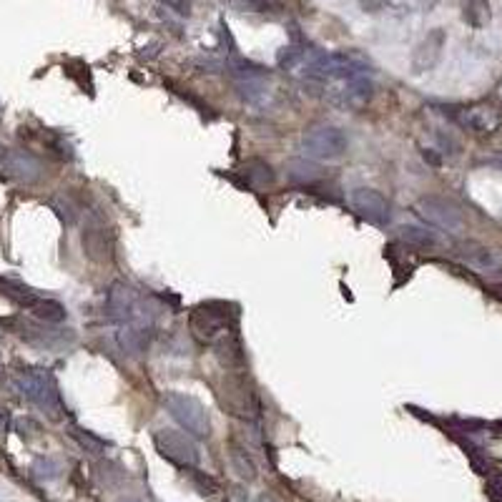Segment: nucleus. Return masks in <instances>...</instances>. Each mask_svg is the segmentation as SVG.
<instances>
[{
  "label": "nucleus",
  "mask_w": 502,
  "mask_h": 502,
  "mask_svg": "<svg viewBox=\"0 0 502 502\" xmlns=\"http://www.w3.org/2000/svg\"><path fill=\"white\" fill-rule=\"evenodd\" d=\"M306 76L314 81H332V78H349L367 76L369 71V60L365 55L354 53V50H339V53H314L306 60Z\"/></svg>",
  "instance_id": "nucleus-1"
},
{
  "label": "nucleus",
  "mask_w": 502,
  "mask_h": 502,
  "mask_svg": "<svg viewBox=\"0 0 502 502\" xmlns=\"http://www.w3.org/2000/svg\"><path fill=\"white\" fill-rule=\"evenodd\" d=\"M301 149L309 158L317 161H337L347 154L349 138L337 126H314L301 138Z\"/></svg>",
  "instance_id": "nucleus-2"
},
{
  "label": "nucleus",
  "mask_w": 502,
  "mask_h": 502,
  "mask_svg": "<svg viewBox=\"0 0 502 502\" xmlns=\"http://www.w3.org/2000/svg\"><path fill=\"white\" fill-rule=\"evenodd\" d=\"M163 407H166L168 414H171L189 435L194 437L209 435V417H206V409H203V405L198 400L184 395V392H166V395H163Z\"/></svg>",
  "instance_id": "nucleus-3"
},
{
  "label": "nucleus",
  "mask_w": 502,
  "mask_h": 502,
  "mask_svg": "<svg viewBox=\"0 0 502 502\" xmlns=\"http://www.w3.org/2000/svg\"><path fill=\"white\" fill-rule=\"evenodd\" d=\"M222 397H224V407H226L231 414H236V417L257 419L259 414H262V402H259L257 392H254V389L246 384L244 376H239L236 372L224 379Z\"/></svg>",
  "instance_id": "nucleus-4"
},
{
  "label": "nucleus",
  "mask_w": 502,
  "mask_h": 502,
  "mask_svg": "<svg viewBox=\"0 0 502 502\" xmlns=\"http://www.w3.org/2000/svg\"><path fill=\"white\" fill-rule=\"evenodd\" d=\"M414 211H417L427 224L432 226H440L445 231H462L465 229V216H462L460 206L452 203L449 198L442 196H422L414 203Z\"/></svg>",
  "instance_id": "nucleus-5"
},
{
  "label": "nucleus",
  "mask_w": 502,
  "mask_h": 502,
  "mask_svg": "<svg viewBox=\"0 0 502 502\" xmlns=\"http://www.w3.org/2000/svg\"><path fill=\"white\" fill-rule=\"evenodd\" d=\"M106 311L108 317L118 324H146V311H141V301H138V294L133 292V287H128L126 281H116L108 289V299H106Z\"/></svg>",
  "instance_id": "nucleus-6"
},
{
  "label": "nucleus",
  "mask_w": 502,
  "mask_h": 502,
  "mask_svg": "<svg viewBox=\"0 0 502 502\" xmlns=\"http://www.w3.org/2000/svg\"><path fill=\"white\" fill-rule=\"evenodd\" d=\"M229 311L226 304H201L191 311V332L201 341H216L229 334Z\"/></svg>",
  "instance_id": "nucleus-7"
},
{
  "label": "nucleus",
  "mask_w": 502,
  "mask_h": 502,
  "mask_svg": "<svg viewBox=\"0 0 502 502\" xmlns=\"http://www.w3.org/2000/svg\"><path fill=\"white\" fill-rule=\"evenodd\" d=\"M452 118L470 133H477V136H492L502 126V111L495 103H475V106H465L457 108L452 114Z\"/></svg>",
  "instance_id": "nucleus-8"
},
{
  "label": "nucleus",
  "mask_w": 502,
  "mask_h": 502,
  "mask_svg": "<svg viewBox=\"0 0 502 502\" xmlns=\"http://www.w3.org/2000/svg\"><path fill=\"white\" fill-rule=\"evenodd\" d=\"M156 449L161 452V457L176 462V465L191 467L198 462V447L191 437L176 430H158L154 435Z\"/></svg>",
  "instance_id": "nucleus-9"
},
{
  "label": "nucleus",
  "mask_w": 502,
  "mask_h": 502,
  "mask_svg": "<svg viewBox=\"0 0 502 502\" xmlns=\"http://www.w3.org/2000/svg\"><path fill=\"white\" fill-rule=\"evenodd\" d=\"M23 392L25 397L36 402L38 407H43L46 412H50L53 417H58L60 412V397H58V389H55L53 376L48 374L46 369H36V372H28L23 374Z\"/></svg>",
  "instance_id": "nucleus-10"
},
{
  "label": "nucleus",
  "mask_w": 502,
  "mask_h": 502,
  "mask_svg": "<svg viewBox=\"0 0 502 502\" xmlns=\"http://www.w3.org/2000/svg\"><path fill=\"white\" fill-rule=\"evenodd\" d=\"M372 96H374V86L367 76L349 78L339 88H329V103L344 111H359V108L369 106Z\"/></svg>",
  "instance_id": "nucleus-11"
},
{
  "label": "nucleus",
  "mask_w": 502,
  "mask_h": 502,
  "mask_svg": "<svg viewBox=\"0 0 502 502\" xmlns=\"http://www.w3.org/2000/svg\"><path fill=\"white\" fill-rule=\"evenodd\" d=\"M349 203H352V209L357 211L365 222L374 224V226H387L389 224V201L382 196L379 191L374 189H367V186H359L349 194Z\"/></svg>",
  "instance_id": "nucleus-12"
},
{
  "label": "nucleus",
  "mask_w": 502,
  "mask_h": 502,
  "mask_svg": "<svg viewBox=\"0 0 502 502\" xmlns=\"http://www.w3.org/2000/svg\"><path fill=\"white\" fill-rule=\"evenodd\" d=\"M445 38L447 36H445V30H440V28L427 33V38L419 43L412 53V71L414 73H427L437 66V60H440L442 48H445Z\"/></svg>",
  "instance_id": "nucleus-13"
},
{
  "label": "nucleus",
  "mask_w": 502,
  "mask_h": 502,
  "mask_svg": "<svg viewBox=\"0 0 502 502\" xmlns=\"http://www.w3.org/2000/svg\"><path fill=\"white\" fill-rule=\"evenodd\" d=\"M457 257L465 259L473 269L477 271H500L502 269V251L487 249L482 244H475V241H467V244L457 246Z\"/></svg>",
  "instance_id": "nucleus-14"
},
{
  "label": "nucleus",
  "mask_w": 502,
  "mask_h": 502,
  "mask_svg": "<svg viewBox=\"0 0 502 502\" xmlns=\"http://www.w3.org/2000/svg\"><path fill=\"white\" fill-rule=\"evenodd\" d=\"M149 334L151 332L146 324L128 322V324H121L116 339H118L121 349H123L128 357H141V354L146 352V347H149Z\"/></svg>",
  "instance_id": "nucleus-15"
},
{
  "label": "nucleus",
  "mask_w": 502,
  "mask_h": 502,
  "mask_svg": "<svg viewBox=\"0 0 502 502\" xmlns=\"http://www.w3.org/2000/svg\"><path fill=\"white\" fill-rule=\"evenodd\" d=\"M216 357H219L222 367H226L229 372H241L246 365L241 341L239 337H233V334H224L222 339H216Z\"/></svg>",
  "instance_id": "nucleus-16"
},
{
  "label": "nucleus",
  "mask_w": 502,
  "mask_h": 502,
  "mask_svg": "<svg viewBox=\"0 0 502 502\" xmlns=\"http://www.w3.org/2000/svg\"><path fill=\"white\" fill-rule=\"evenodd\" d=\"M284 171H287V179L292 181V184H299V186H311L324 179L322 166L309 161V158H289V161L284 163Z\"/></svg>",
  "instance_id": "nucleus-17"
},
{
  "label": "nucleus",
  "mask_w": 502,
  "mask_h": 502,
  "mask_svg": "<svg viewBox=\"0 0 502 502\" xmlns=\"http://www.w3.org/2000/svg\"><path fill=\"white\" fill-rule=\"evenodd\" d=\"M241 176H244L251 189L274 186V168L266 161H262V158H249V161L241 163Z\"/></svg>",
  "instance_id": "nucleus-18"
},
{
  "label": "nucleus",
  "mask_w": 502,
  "mask_h": 502,
  "mask_svg": "<svg viewBox=\"0 0 502 502\" xmlns=\"http://www.w3.org/2000/svg\"><path fill=\"white\" fill-rule=\"evenodd\" d=\"M6 168L8 171H13L15 176H20V179H25V181H33V179L41 176V163H38L36 158L28 156V154H8Z\"/></svg>",
  "instance_id": "nucleus-19"
},
{
  "label": "nucleus",
  "mask_w": 502,
  "mask_h": 502,
  "mask_svg": "<svg viewBox=\"0 0 502 502\" xmlns=\"http://www.w3.org/2000/svg\"><path fill=\"white\" fill-rule=\"evenodd\" d=\"M400 236L409 246H417V249H437V246H440L437 233L430 231V229H425V226H402Z\"/></svg>",
  "instance_id": "nucleus-20"
},
{
  "label": "nucleus",
  "mask_w": 502,
  "mask_h": 502,
  "mask_svg": "<svg viewBox=\"0 0 502 502\" xmlns=\"http://www.w3.org/2000/svg\"><path fill=\"white\" fill-rule=\"evenodd\" d=\"M0 294L3 297H8L11 301H15V304L20 306H33L41 297H38L36 292H30L28 287H23V284H15V281H8V279H0Z\"/></svg>",
  "instance_id": "nucleus-21"
},
{
  "label": "nucleus",
  "mask_w": 502,
  "mask_h": 502,
  "mask_svg": "<svg viewBox=\"0 0 502 502\" xmlns=\"http://www.w3.org/2000/svg\"><path fill=\"white\" fill-rule=\"evenodd\" d=\"M30 311H33V317L43 319V322H48V324H58L66 319V306L55 299H43V297L30 306Z\"/></svg>",
  "instance_id": "nucleus-22"
},
{
  "label": "nucleus",
  "mask_w": 502,
  "mask_h": 502,
  "mask_svg": "<svg viewBox=\"0 0 502 502\" xmlns=\"http://www.w3.org/2000/svg\"><path fill=\"white\" fill-rule=\"evenodd\" d=\"M83 246L86 251H88L90 259H96V262H103V259L111 257V246L106 244V231H101V229H88V231H83Z\"/></svg>",
  "instance_id": "nucleus-23"
},
{
  "label": "nucleus",
  "mask_w": 502,
  "mask_h": 502,
  "mask_svg": "<svg viewBox=\"0 0 502 502\" xmlns=\"http://www.w3.org/2000/svg\"><path fill=\"white\" fill-rule=\"evenodd\" d=\"M462 18L473 28H484V25L490 23V6H487V0H467L465 6H462Z\"/></svg>",
  "instance_id": "nucleus-24"
},
{
  "label": "nucleus",
  "mask_w": 502,
  "mask_h": 502,
  "mask_svg": "<svg viewBox=\"0 0 502 502\" xmlns=\"http://www.w3.org/2000/svg\"><path fill=\"white\" fill-rule=\"evenodd\" d=\"M229 457H231L233 473L239 475V477H244V480H254V477H257V467H254L251 457L241 447L231 445V447H229Z\"/></svg>",
  "instance_id": "nucleus-25"
},
{
  "label": "nucleus",
  "mask_w": 502,
  "mask_h": 502,
  "mask_svg": "<svg viewBox=\"0 0 502 502\" xmlns=\"http://www.w3.org/2000/svg\"><path fill=\"white\" fill-rule=\"evenodd\" d=\"M73 437H76L78 442L83 445L88 452L101 454L103 449H106V442H103V440H98L96 435H90V432H86V430H78V427H73Z\"/></svg>",
  "instance_id": "nucleus-26"
},
{
  "label": "nucleus",
  "mask_w": 502,
  "mask_h": 502,
  "mask_svg": "<svg viewBox=\"0 0 502 502\" xmlns=\"http://www.w3.org/2000/svg\"><path fill=\"white\" fill-rule=\"evenodd\" d=\"M191 480H194V484H196L198 490L206 492V495H214V492H219V484H216V480H211L209 475L196 473V470H194V473H191Z\"/></svg>",
  "instance_id": "nucleus-27"
},
{
  "label": "nucleus",
  "mask_w": 502,
  "mask_h": 502,
  "mask_svg": "<svg viewBox=\"0 0 502 502\" xmlns=\"http://www.w3.org/2000/svg\"><path fill=\"white\" fill-rule=\"evenodd\" d=\"M233 6L241 11H266L276 6V0H233Z\"/></svg>",
  "instance_id": "nucleus-28"
},
{
  "label": "nucleus",
  "mask_w": 502,
  "mask_h": 502,
  "mask_svg": "<svg viewBox=\"0 0 502 502\" xmlns=\"http://www.w3.org/2000/svg\"><path fill=\"white\" fill-rule=\"evenodd\" d=\"M387 6H389V0H362V8L369 13L382 11V8H387Z\"/></svg>",
  "instance_id": "nucleus-29"
},
{
  "label": "nucleus",
  "mask_w": 502,
  "mask_h": 502,
  "mask_svg": "<svg viewBox=\"0 0 502 502\" xmlns=\"http://www.w3.org/2000/svg\"><path fill=\"white\" fill-rule=\"evenodd\" d=\"M166 3L179 13H189V0H166Z\"/></svg>",
  "instance_id": "nucleus-30"
},
{
  "label": "nucleus",
  "mask_w": 502,
  "mask_h": 502,
  "mask_svg": "<svg viewBox=\"0 0 502 502\" xmlns=\"http://www.w3.org/2000/svg\"><path fill=\"white\" fill-rule=\"evenodd\" d=\"M422 156H425L430 163H435V166H440V163H442V158L435 154V149H425V151H422Z\"/></svg>",
  "instance_id": "nucleus-31"
},
{
  "label": "nucleus",
  "mask_w": 502,
  "mask_h": 502,
  "mask_svg": "<svg viewBox=\"0 0 502 502\" xmlns=\"http://www.w3.org/2000/svg\"><path fill=\"white\" fill-rule=\"evenodd\" d=\"M8 154H11V151H8V149H6V146H3V144H0V161H3V163H6V158H8Z\"/></svg>",
  "instance_id": "nucleus-32"
},
{
  "label": "nucleus",
  "mask_w": 502,
  "mask_h": 502,
  "mask_svg": "<svg viewBox=\"0 0 502 502\" xmlns=\"http://www.w3.org/2000/svg\"><path fill=\"white\" fill-rule=\"evenodd\" d=\"M492 294H495L497 299H502V284H495V287H492Z\"/></svg>",
  "instance_id": "nucleus-33"
},
{
  "label": "nucleus",
  "mask_w": 502,
  "mask_h": 502,
  "mask_svg": "<svg viewBox=\"0 0 502 502\" xmlns=\"http://www.w3.org/2000/svg\"><path fill=\"white\" fill-rule=\"evenodd\" d=\"M259 502H276L271 495H264V497H259Z\"/></svg>",
  "instance_id": "nucleus-34"
}]
</instances>
